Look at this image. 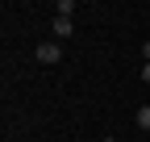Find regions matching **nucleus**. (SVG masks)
<instances>
[{"label": "nucleus", "mask_w": 150, "mask_h": 142, "mask_svg": "<svg viewBox=\"0 0 150 142\" xmlns=\"http://www.w3.org/2000/svg\"><path fill=\"white\" fill-rule=\"evenodd\" d=\"M134 121H138V130H150V104H142V109L134 113Z\"/></svg>", "instance_id": "3"}, {"label": "nucleus", "mask_w": 150, "mask_h": 142, "mask_svg": "<svg viewBox=\"0 0 150 142\" xmlns=\"http://www.w3.org/2000/svg\"><path fill=\"white\" fill-rule=\"evenodd\" d=\"M54 42H63V38H71V33H75V21H71V17H54Z\"/></svg>", "instance_id": "2"}, {"label": "nucleus", "mask_w": 150, "mask_h": 142, "mask_svg": "<svg viewBox=\"0 0 150 142\" xmlns=\"http://www.w3.org/2000/svg\"><path fill=\"white\" fill-rule=\"evenodd\" d=\"M33 55H38V63H59V59H63V46H59V42H42Z\"/></svg>", "instance_id": "1"}, {"label": "nucleus", "mask_w": 150, "mask_h": 142, "mask_svg": "<svg viewBox=\"0 0 150 142\" xmlns=\"http://www.w3.org/2000/svg\"><path fill=\"white\" fill-rule=\"evenodd\" d=\"M71 13H75L71 0H59V4H54V17H71Z\"/></svg>", "instance_id": "4"}, {"label": "nucleus", "mask_w": 150, "mask_h": 142, "mask_svg": "<svg viewBox=\"0 0 150 142\" xmlns=\"http://www.w3.org/2000/svg\"><path fill=\"white\" fill-rule=\"evenodd\" d=\"M142 84H150V63H142Z\"/></svg>", "instance_id": "5"}, {"label": "nucleus", "mask_w": 150, "mask_h": 142, "mask_svg": "<svg viewBox=\"0 0 150 142\" xmlns=\"http://www.w3.org/2000/svg\"><path fill=\"white\" fill-rule=\"evenodd\" d=\"M104 142H117V138H104Z\"/></svg>", "instance_id": "7"}, {"label": "nucleus", "mask_w": 150, "mask_h": 142, "mask_svg": "<svg viewBox=\"0 0 150 142\" xmlns=\"http://www.w3.org/2000/svg\"><path fill=\"white\" fill-rule=\"evenodd\" d=\"M142 59H146V63H150V42H142Z\"/></svg>", "instance_id": "6"}]
</instances>
